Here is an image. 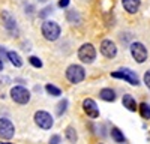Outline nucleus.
I'll return each instance as SVG.
<instances>
[{
	"instance_id": "1",
	"label": "nucleus",
	"mask_w": 150,
	"mask_h": 144,
	"mask_svg": "<svg viewBox=\"0 0 150 144\" xmlns=\"http://www.w3.org/2000/svg\"><path fill=\"white\" fill-rule=\"evenodd\" d=\"M41 32H42V36L50 42H54L60 38V26L56 21H51V20H45L42 23Z\"/></svg>"
},
{
	"instance_id": "2",
	"label": "nucleus",
	"mask_w": 150,
	"mask_h": 144,
	"mask_svg": "<svg viewBox=\"0 0 150 144\" xmlns=\"http://www.w3.org/2000/svg\"><path fill=\"white\" fill-rule=\"evenodd\" d=\"M111 77H112V78H119V80L128 81L131 86H138V84H140L138 75L135 74V71H132V69H129V68H120L119 71L111 72Z\"/></svg>"
},
{
	"instance_id": "3",
	"label": "nucleus",
	"mask_w": 150,
	"mask_h": 144,
	"mask_svg": "<svg viewBox=\"0 0 150 144\" xmlns=\"http://www.w3.org/2000/svg\"><path fill=\"white\" fill-rule=\"evenodd\" d=\"M86 78V71L80 65H71L66 69V80L71 84H78Z\"/></svg>"
},
{
	"instance_id": "4",
	"label": "nucleus",
	"mask_w": 150,
	"mask_h": 144,
	"mask_svg": "<svg viewBox=\"0 0 150 144\" xmlns=\"http://www.w3.org/2000/svg\"><path fill=\"white\" fill-rule=\"evenodd\" d=\"M78 59L81 60L83 63H87L90 65L95 62L96 59V50L92 44H83L80 48H78Z\"/></svg>"
},
{
	"instance_id": "5",
	"label": "nucleus",
	"mask_w": 150,
	"mask_h": 144,
	"mask_svg": "<svg viewBox=\"0 0 150 144\" xmlns=\"http://www.w3.org/2000/svg\"><path fill=\"white\" fill-rule=\"evenodd\" d=\"M11 98L14 102L20 104V105H24V104H29L30 101V92L23 87V86H15L11 89Z\"/></svg>"
},
{
	"instance_id": "6",
	"label": "nucleus",
	"mask_w": 150,
	"mask_h": 144,
	"mask_svg": "<svg viewBox=\"0 0 150 144\" xmlns=\"http://www.w3.org/2000/svg\"><path fill=\"white\" fill-rule=\"evenodd\" d=\"M129 50H131V54L134 57V60L137 63H144L146 60H147V48L144 47V44L141 42H132L131 47H129Z\"/></svg>"
},
{
	"instance_id": "7",
	"label": "nucleus",
	"mask_w": 150,
	"mask_h": 144,
	"mask_svg": "<svg viewBox=\"0 0 150 144\" xmlns=\"http://www.w3.org/2000/svg\"><path fill=\"white\" fill-rule=\"evenodd\" d=\"M33 120H35V123L39 126L41 129H51L53 125H54V120L51 117V114L47 113V111H36L35 116H33Z\"/></svg>"
},
{
	"instance_id": "8",
	"label": "nucleus",
	"mask_w": 150,
	"mask_h": 144,
	"mask_svg": "<svg viewBox=\"0 0 150 144\" xmlns=\"http://www.w3.org/2000/svg\"><path fill=\"white\" fill-rule=\"evenodd\" d=\"M15 135V128L12 125V122L9 119L2 117L0 119V138L3 140H11Z\"/></svg>"
},
{
	"instance_id": "9",
	"label": "nucleus",
	"mask_w": 150,
	"mask_h": 144,
	"mask_svg": "<svg viewBox=\"0 0 150 144\" xmlns=\"http://www.w3.org/2000/svg\"><path fill=\"white\" fill-rule=\"evenodd\" d=\"M101 54L107 59H114L117 56V47L111 39H104L101 42Z\"/></svg>"
},
{
	"instance_id": "10",
	"label": "nucleus",
	"mask_w": 150,
	"mask_h": 144,
	"mask_svg": "<svg viewBox=\"0 0 150 144\" xmlns=\"http://www.w3.org/2000/svg\"><path fill=\"white\" fill-rule=\"evenodd\" d=\"M83 110H84V113L89 116L90 119H98V117H99L98 104H96L93 99H90V98H87V99L83 101Z\"/></svg>"
},
{
	"instance_id": "11",
	"label": "nucleus",
	"mask_w": 150,
	"mask_h": 144,
	"mask_svg": "<svg viewBox=\"0 0 150 144\" xmlns=\"http://www.w3.org/2000/svg\"><path fill=\"white\" fill-rule=\"evenodd\" d=\"M0 17H2L3 26H5L9 32H14V30H17V21H15V18H14V17H12L11 12H8V11H2V14H0Z\"/></svg>"
},
{
	"instance_id": "12",
	"label": "nucleus",
	"mask_w": 150,
	"mask_h": 144,
	"mask_svg": "<svg viewBox=\"0 0 150 144\" xmlns=\"http://www.w3.org/2000/svg\"><path fill=\"white\" fill-rule=\"evenodd\" d=\"M122 5L128 14H137L141 6V0H122Z\"/></svg>"
},
{
	"instance_id": "13",
	"label": "nucleus",
	"mask_w": 150,
	"mask_h": 144,
	"mask_svg": "<svg viewBox=\"0 0 150 144\" xmlns=\"http://www.w3.org/2000/svg\"><path fill=\"white\" fill-rule=\"evenodd\" d=\"M122 104H123V107L126 108L128 111H137V110H138V104H137V101H135L134 96H132V95H129V93L123 95Z\"/></svg>"
},
{
	"instance_id": "14",
	"label": "nucleus",
	"mask_w": 150,
	"mask_h": 144,
	"mask_svg": "<svg viewBox=\"0 0 150 144\" xmlns=\"http://www.w3.org/2000/svg\"><path fill=\"white\" fill-rule=\"evenodd\" d=\"M99 98H101L102 101H105V102H114L116 101V92L112 89L105 87V89H102L101 92H99Z\"/></svg>"
},
{
	"instance_id": "15",
	"label": "nucleus",
	"mask_w": 150,
	"mask_h": 144,
	"mask_svg": "<svg viewBox=\"0 0 150 144\" xmlns=\"http://www.w3.org/2000/svg\"><path fill=\"white\" fill-rule=\"evenodd\" d=\"M6 57L9 59V62L14 65L15 68H21V66H23V60H21V57H20L18 53H15V51H8Z\"/></svg>"
},
{
	"instance_id": "16",
	"label": "nucleus",
	"mask_w": 150,
	"mask_h": 144,
	"mask_svg": "<svg viewBox=\"0 0 150 144\" xmlns=\"http://www.w3.org/2000/svg\"><path fill=\"white\" fill-rule=\"evenodd\" d=\"M111 138L114 140L116 143H125L126 138H125L123 132L119 129V128H111Z\"/></svg>"
},
{
	"instance_id": "17",
	"label": "nucleus",
	"mask_w": 150,
	"mask_h": 144,
	"mask_svg": "<svg viewBox=\"0 0 150 144\" xmlns=\"http://www.w3.org/2000/svg\"><path fill=\"white\" fill-rule=\"evenodd\" d=\"M66 20L71 23V24H78L80 21H81V18H80V14L75 9H71V11H68L66 12Z\"/></svg>"
},
{
	"instance_id": "18",
	"label": "nucleus",
	"mask_w": 150,
	"mask_h": 144,
	"mask_svg": "<svg viewBox=\"0 0 150 144\" xmlns=\"http://www.w3.org/2000/svg\"><path fill=\"white\" fill-rule=\"evenodd\" d=\"M65 135H66V140L71 141V143H77V140H78L77 131H75V128H72V126H68L65 129Z\"/></svg>"
},
{
	"instance_id": "19",
	"label": "nucleus",
	"mask_w": 150,
	"mask_h": 144,
	"mask_svg": "<svg viewBox=\"0 0 150 144\" xmlns=\"http://www.w3.org/2000/svg\"><path fill=\"white\" fill-rule=\"evenodd\" d=\"M138 110H140V114H141V117H143L144 120H149V119H150V105H149L147 102L140 104Z\"/></svg>"
},
{
	"instance_id": "20",
	"label": "nucleus",
	"mask_w": 150,
	"mask_h": 144,
	"mask_svg": "<svg viewBox=\"0 0 150 144\" xmlns=\"http://www.w3.org/2000/svg\"><path fill=\"white\" fill-rule=\"evenodd\" d=\"M68 110V99H62L59 104H57V108H56V113L57 116H62V114H65Z\"/></svg>"
},
{
	"instance_id": "21",
	"label": "nucleus",
	"mask_w": 150,
	"mask_h": 144,
	"mask_svg": "<svg viewBox=\"0 0 150 144\" xmlns=\"http://www.w3.org/2000/svg\"><path fill=\"white\" fill-rule=\"evenodd\" d=\"M45 90H47L48 95H51V96H60V95H62V90H60L59 87L53 86V84H47V86H45Z\"/></svg>"
},
{
	"instance_id": "22",
	"label": "nucleus",
	"mask_w": 150,
	"mask_h": 144,
	"mask_svg": "<svg viewBox=\"0 0 150 144\" xmlns=\"http://www.w3.org/2000/svg\"><path fill=\"white\" fill-rule=\"evenodd\" d=\"M29 62H30V65L33 66V68H42V60L39 59V57H36V56H30L29 57Z\"/></svg>"
},
{
	"instance_id": "23",
	"label": "nucleus",
	"mask_w": 150,
	"mask_h": 144,
	"mask_svg": "<svg viewBox=\"0 0 150 144\" xmlns=\"http://www.w3.org/2000/svg\"><path fill=\"white\" fill-rule=\"evenodd\" d=\"M50 12H53V6H47L45 9H44V12H39V17H47L48 14H50Z\"/></svg>"
},
{
	"instance_id": "24",
	"label": "nucleus",
	"mask_w": 150,
	"mask_h": 144,
	"mask_svg": "<svg viewBox=\"0 0 150 144\" xmlns=\"http://www.w3.org/2000/svg\"><path fill=\"white\" fill-rule=\"evenodd\" d=\"M144 84L150 89V69L146 71V74H144Z\"/></svg>"
},
{
	"instance_id": "25",
	"label": "nucleus",
	"mask_w": 150,
	"mask_h": 144,
	"mask_svg": "<svg viewBox=\"0 0 150 144\" xmlns=\"http://www.w3.org/2000/svg\"><path fill=\"white\" fill-rule=\"evenodd\" d=\"M50 143H54V144H59L60 143V135H53L50 138Z\"/></svg>"
},
{
	"instance_id": "26",
	"label": "nucleus",
	"mask_w": 150,
	"mask_h": 144,
	"mask_svg": "<svg viewBox=\"0 0 150 144\" xmlns=\"http://www.w3.org/2000/svg\"><path fill=\"white\" fill-rule=\"evenodd\" d=\"M69 6V0H59V8H66Z\"/></svg>"
},
{
	"instance_id": "27",
	"label": "nucleus",
	"mask_w": 150,
	"mask_h": 144,
	"mask_svg": "<svg viewBox=\"0 0 150 144\" xmlns=\"http://www.w3.org/2000/svg\"><path fill=\"white\" fill-rule=\"evenodd\" d=\"M0 81H2V84H8L9 78H8V77H5V78H0Z\"/></svg>"
},
{
	"instance_id": "28",
	"label": "nucleus",
	"mask_w": 150,
	"mask_h": 144,
	"mask_svg": "<svg viewBox=\"0 0 150 144\" xmlns=\"http://www.w3.org/2000/svg\"><path fill=\"white\" fill-rule=\"evenodd\" d=\"M3 68H5V65H3V62H2V59H0V71H3Z\"/></svg>"
},
{
	"instance_id": "29",
	"label": "nucleus",
	"mask_w": 150,
	"mask_h": 144,
	"mask_svg": "<svg viewBox=\"0 0 150 144\" xmlns=\"http://www.w3.org/2000/svg\"><path fill=\"white\" fill-rule=\"evenodd\" d=\"M0 54H3V56H5V54H8V53H6V51L3 50V48H2V47H0Z\"/></svg>"
},
{
	"instance_id": "30",
	"label": "nucleus",
	"mask_w": 150,
	"mask_h": 144,
	"mask_svg": "<svg viewBox=\"0 0 150 144\" xmlns=\"http://www.w3.org/2000/svg\"><path fill=\"white\" fill-rule=\"evenodd\" d=\"M38 2H47V0H38Z\"/></svg>"
}]
</instances>
